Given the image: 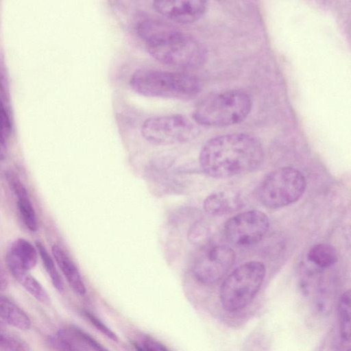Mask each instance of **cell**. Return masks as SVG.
<instances>
[{"instance_id":"obj_7","label":"cell","mask_w":351,"mask_h":351,"mask_svg":"<svg viewBox=\"0 0 351 351\" xmlns=\"http://www.w3.org/2000/svg\"><path fill=\"white\" fill-rule=\"evenodd\" d=\"M198 132V128L180 114L149 117L141 126L144 139L155 145L186 143L194 139Z\"/></svg>"},{"instance_id":"obj_5","label":"cell","mask_w":351,"mask_h":351,"mask_svg":"<svg viewBox=\"0 0 351 351\" xmlns=\"http://www.w3.org/2000/svg\"><path fill=\"white\" fill-rule=\"evenodd\" d=\"M265 274V265L258 261L246 262L234 269L220 287L222 307L232 313L247 306L258 292Z\"/></svg>"},{"instance_id":"obj_11","label":"cell","mask_w":351,"mask_h":351,"mask_svg":"<svg viewBox=\"0 0 351 351\" xmlns=\"http://www.w3.org/2000/svg\"><path fill=\"white\" fill-rule=\"evenodd\" d=\"M241 206L239 195L230 191L213 193L203 202L205 213L211 216H222L237 210Z\"/></svg>"},{"instance_id":"obj_19","label":"cell","mask_w":351,"mask_h":351,"mask_svg":"<svg viewBox=\"0 0 351 351\" xmlns=\"http://www.w3.org/2000/svg\"><path fill=\"white\" fill-rule=\"evenodd\" d=\"M36 246L43 261L44 267L50 276L53 286L58 291L62 292L64 289L63 282L56 269L53 258L41 242L36 241Z\"/></svg>"},{"instance_id":"obj_15","label":"cell","mask_w":351,"mask_h":351,"mask_svg":"<svg viewBox=\"0 0 351 351\" xmlns=\"http://www.w3.org/2000/svg\"><path fill=\"white\" fill-rule=\"evenodd\" d=\"M10 260L26 270L33 269L37 263V249L28 241L19 238L11 245L6 255Z\"/></svg>"},{"instance_id":"obj_3","label":"cell","mask_w":351,"mask_h":351,"mask_svg":"<svg viewBox=\"0 0 351 351\" xmlns=\"http://www.w3.org/2000/svg\"><path fill=\"white\" fill-rule=\"evenodd\" d=\"M137 93L149 97L188 99L201 90L199 80L193 74L156 69H139L130 79Z\"/></svg>"},{"instance_id":"obj_28","label":"cell","mask_w":351,"mask_h":351,"mask_svg":"<svg viewBox=\"0 0 351 351\" xmlns=\"http://www.w3.org/2000/svg\"><path fill=\"white\" fill-rule=\"evenodd\" d=\"M6 152L5 137L0 129V158H5Z\"/></svg>"},{"instance_id":"obj_24","label":"cell","mask_w":351,"mask_h":351,"mask_svg":"<svg viewBox=\"0 0 351 351\" xmlns=\"http://www.w3.org/2000/svg\"><path fill=\"white\" fill-rule=\"evenodd\" d=\"M84 316L88 319L93 326L96 328L100 332L114 341H118L119 339L116 334L106 326L97 316L91 312L84 310L82 312Z\"/></svg>"},{"instance_id":"obj_30","label":"cell","mask_w":351,"mask_h":351,"mask_svg":"<svg viewBox=\"0 0 351 351\" xmlns=\"http://www.w3.org/2000/svg\"><path fill=\"white\" fill-rule=\"evenodd\" d=\"M134 348H135L136 351H146L143 346L136 343H134Z\"/></svg>"},{"instance_id":"obj_16","label":"cell","mask_w":351,"mask_h":351,"mask_svg":"<svg viewBox=\"0 0 351 351\" xmlns=\"http://www.w3.org/2000/svg\"><path fill=\"white\" fill-rule=\"evenodd\" d=\"M6 263L12 276L27 292L42 303L49 302V298L47 291L28 270L8 259H6Z\"/></svg>"},{"instance_id":"obj_2","label":"cell","mask_w":351,"mask_h":351,"mask_svg":"<svg viewBox=\"0 0 351 351\" xmlns=\"http://www.w3.org/2000/svg\"><path fill=\"white\" fill-rule=\"evenodd\" d=\"M136 32L149 55L163 64L192 69L202 66L206 62L208 52L205 46L169 23L144 19L137 24Z\"/></svg>"},{"instance_id":"obj_10","label":"cell","mask_w":351,"mask_h":351,"mask_svg":"<svg viewBox=\"0 0 351 351\" xmlns=\"http://www.w3.org/2000/svg\"><path fill=\"white\" fill-rule=\"evenodd\" d=\"M153 9L159 14L180 24H189L201 19L206 12L208 2L204 0H157Z\"/></svg>"},{"instance_id":"obj_13","label":"cell","mask_w":351,"mask_h":351,"mask_svg":"<svg viewBox=\"0 0 351 351\" xmlns=\"http://www.w3.org/2000/svg\"><path fill=\"white\" fill-rule=\"evenodd\" d=\"M53 256L64 275L72 289L77 294L83 295L86 289L80 274L69 256L58 245H54L51 249Z\"/></svg>"},{"instance_id":"obj_8","label":"cell","mask_w":351,"mask_h":351,"mask_svg":"<svg viewBox=\"0 0 351 351\" xmlns=\"http://www.w3.org/2000/svg\"><path fill=\"white\" fill-rule=\"evenodd\" d=\"M269 227L267 215L258 210L237 214L225 223L223 233L226 239L237 245L248 246L258 243Z\"/></svg>"},{"instance_id":"obj_9","label":"cell","mask_w":351,"mask_h":351,"mask_svg":"<svg viewBox=\"0 0 351 351\" xmlns=\"http://www.w3.org/2000/svg\"><path fill=\"white\" fill-rule=\"evenodd\" d=\"M235 258L234 250L229 246L217 245L210 247L194 263L193 276L203 285H213L228 273Z\"/></svg>"},{"instance_id":"obj_20","label":"cell","mask_w":351,"mask_h":351,"mask_svg":"<svg viewBox=\"0 0 351 351\" xmlns=\"http://www.w3.org/2000/svg\"><path fill=\"white\" fill-rule=\"evenodd\" d=\"M62 330L78 343L86 345L94 351H109L89 334L75 326L62 328Z\"/></svg>"},{"instance_id":"obj_29","label":"cell","mask_w":351,"mask_h":351,"mask_svg":"<svg viewBox=\"0 0 351 351\" xmlns=\"http://www.w3.org/2000/svg\"><path fill=\"white\" fill-rule=\"evenodd\" d=\"M8 281L5 274L0 267V291H4L8 287Z\"/></svg>"},{"instance_id":"obj_17","label":"cell","mask_w":351,"mask_h":351,"mask_svg":"<svg viewBox=\"0 0 351 351\" xmlns=\"http://www.w3.org/2000/svg\"><path fill=\"white\" fill-rule=\"evenodd\" d=\"M0 319L19 330H27L31 327L29 316L14 302L0 293Z\"/></svg>"},{"instance_id":"obj_1","label":"cell","mask_w":351,"mask_h":351,"mask_svg":"<svg viewBox=\"0 0 351 351\" xmlns=\"http://www.w3.org/2000/svg\"><path fill=\"white\" fill-rule=\"evenodd\" d=\"M264 157L263 147L255 136L232 133L210 138L199 154L202 171L215 178H228L256 169Z\"/></svg>"},{"instance_id":"obj_31","label":"cell","mask_w":351,"mask_h":351,"mask_svg":"<svg viewBox=\"0 0 351 351\" xmlns=\"http://www.w3.org/2000/svg\"><path fill=\"white\" fill-rule=\"evenodd\" d=\"M3 326V324L2 322L0 321V328H1Z\"/></svg>"},{"instance_id":"obj_25","label":"cell","mask_w":351,"mask_h":351,"mask_svg":"<svg viewBox=\"0 0 351 351\" xmlns=\"http://www.w3.org/2000/svg\"><path fill=\"white\" fill-rule=\"evenodd\" d=\"M11 121L3 101L0 99V129L5 137L11 132Z\"/></svg>"},{"instance_id":"obj_23","label":"cell","mask_w":351,"mask_h":351,"mask_svg":"<svg viewBox=\"0 0 351 351\" xmlns=\"http://www.w3.org/2000/svg\"><path fill=\"white\" fill-rule=\"evenodd\" d=\"M0 351H29L22 340L0 332Z\"/></svg>"},{"instance_id":"obj_18","label":"cell","mask_w":351,"mask_h":351,"mask_svg":"<svg viewBox=\"0 0 351 351\" xmlns=\"http://www.w3.org/2000/svg\"><path fill=\"white\" fill-rule=\"evenodd\" d=\"M307 256L311 264L319 269L330 267L337 261V254L335 249L326 243H318L313 245L309 250Z\"/></svg>"},{"instance_id":"obj_27","label":"cell","mask_w":351,"mask_h":351,"mask_svg":"<svg viewBox=\"0 0 351 351\" xmlns=\"http://www.w3.org/2000/svg\"><path fill=\"white\" fill-rule=\"evenodd\" d=\"M143 347L146 351H170L160 342L152 337H146L144 339Z\"/></svg>"},{"instance_id":"obj_14","label":"cell","mask_w":351,"mask_h":351,"mask_svg":"<svg viewBox=\"0 0 351 351\" xmlns=\"http://www.w3.org/2000/svg\"><path fill=\"white\" fill-rule=\"evenodd\" d=\"M339 324V343L341 351H350L351 293L348 290L340 296L337 304Z\"/></svg>"},{"instance_id":"obj_21","label":"cell","mask_w":351,"mask_h":351,"mask_svg":"<svg viewBox=\"0 0 351 351\" xmlns=\"http://www.w3.org/2000/svg\"><path fill=\"white\" fill-rule=\"evenodd\" d=\"M48 342L54 351H82L80 345L61 329L56 335L50 336Z\"/></svg>"},{"instance_id":"obj_12","label":"cell","mask_w":351,"mask_h":351,"mask_svg":"<svg viewBox=\"0 0 351 351\" xmlns=\"http://www.w3.org/2000/svg\"><path fill=\"white\" fill-rule=\"evenodd\" d=\"M5 176L10 189L17 197L18 208L24 223L29 230L36 231L38 228L36 215L27 189L12 172L8 173Z\"/></svg>"},{"instance_id":"obj_6","label":"cell","mask_w":351,"mask_h":351,"mask_svg":"<svg viewBox=\"0 0 351 351\" xmlns=\"http://www.w3.org/2000/svg\"><path fill=\"white\" fill-rule=\"evenodd\" d=\"M306 188V179L300 171L281 167L264 178L258 188V197L265 207L276 209L296 202Z\"/></svg>"},{"instance_id":"obj_22","label":"cell","mask_w":351,"mask_h":351,"mask_svg":"<svg viewBox=\"0 0 351 351\" xmlns=\"http://www.w3.org/2000/svg\"><path fill=\"white\" fill-rule=\"evenodd\" d=\"M208 227L203 221H197L189 231L188 238L194 245H204L209 238Z\"/></svg>"},{"instance_id":"obj_26","label":"cell","mask_w":351,"mask_h":351,"mask_svg":"<svg viewBox=\"0 0 351 351\" xmlns=\"http://www.w3.org/2000/svg\"><path fill=\"white\" fill-rule=\"evenodd\" d=\"M317 351H341L339 343V338L331 332L327 335Z\"/></svg>"},{"instance_id":"obj_4","label":"cell","mask_w":351,"mask_h":351,"mask_svg":"<svg viewBox=\"0 0 351 351\" xmlns=\"http://www.w3.org/2000/svg\"><path fill=\"white\" fill-rule=\"evenodd\" d=\"M251 108L252 100L245 92L226 90L205 96L196 105L193 117L199 125L226 127L243 121Z\"/></svg>"}]
</instances>
